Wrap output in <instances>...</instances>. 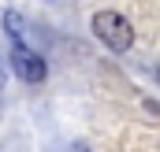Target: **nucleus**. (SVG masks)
<instances>
[{
    "mask_svg": "<svg viewBox=\"0 0 160 152\" xmlns=\"http://www.w3.org/2000/svg\"><path fill=\"white\" fill-rule=\"evenodd\" d=\"M71 152H86V149H82V145H78V149H71Z\"/></svg>",
    "mask_w": 160,
    "mask_h": 152,
    "instance_id": "4",
    "label": "nucleus"
},
{
    "mask_svg": "<svg viewBox=\"0 0 160 152\" xmlns=\"http://www.w3.org/2000/svg\"><path fill=\"white\" fill-rule=\"evenodd\" d=\"M89 26H93V34L101 37V45H108L112 52H127V48L134 45V30H130V22L123 19L119 11H97Z\"/></svg>",
    "mask_w": 160,
    "mask_h": 152,
    "instance_id": "1",
    "label": "nucleus"
},
{
    "mask_svg": "<svg viewBox=\"0 0 160 152\" xmlns=\"http://www.w3.org/2000/svg\"><path fill=\"white\" fill-rule=\"evenodd\" d=\"M157 82H160V63H157Z\"/></svg>",
    "mask_w": 160,
    "mask_h": 152,
    "instance_id": "5",
    "label": "nucleus"
},
{
    "mask_svg": "<svg viewBox=\"0 0 160 152\" xmlns=\"http://www.w3.org/2000/svg\"><path fill=\"white\" fill-rule=\"evenodd\" d=\"M0 85H4V63H0Z\"/></svg>",
    "mask_w": 160,
    "mask_h": 152,
    "instance_id": "3",
    "label": "nucleus"
},
{
    "mask_svg": "<svg viewBox=\"0 0 160 152\" xmlns=\"http://www.w3.org/2000/svg\"><path fill=\"white\" fill-rule=\"evenodd\" d=\"M11 71L22 78V82H30V85L45 82V74H48L45 59H41L30 45H22V41H15V45H11Z\"/></svg>",
    "mask_w": 160,
    "mask_h": 152,
    "instance_id": "2",
    "label": "nucleus"
}]
</instances>
